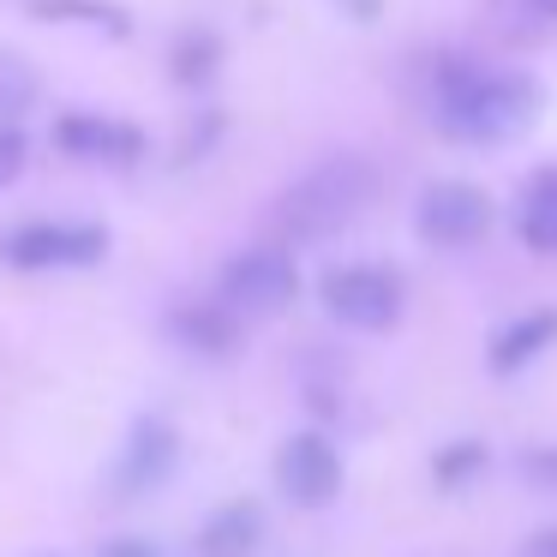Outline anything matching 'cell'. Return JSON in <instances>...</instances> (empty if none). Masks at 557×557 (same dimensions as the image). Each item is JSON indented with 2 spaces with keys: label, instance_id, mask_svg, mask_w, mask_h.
Returning a JSON list of instances; mask_svg holds the SVG:
<instances>
[{
  "label": "cell",
  "instance_id": "obj_22",
  "mask_svg": "<svg viewBox=\"0 0 557 557\" xmlns=\"http://www.w3.org/2000/svg\"><path fill=\"white\" fill-rule=\"evenodd\" d=\"M102 557H157V545H145V540H109V552Z\"/></svg>",
  "mask_w": 557,
  "mask_h": 557
},
{
  "label": "cell",
  "instance_id": "obj_23",
  "mask_svg": "<svg viewBox=\"0 0 557 557\" xmlns=\"http://www.w3.org/2000/svg\"><path fill=\"white\" fill-rule=\"evenodd\" d=\"M533 7L545 13V25H557V0H533Z\"/></svg>",
  "mask_w": 557,
  "mask_h": 557
},
{
  "label": "cell",
  "instance_id": "obj_17",
  "mask_svg": "<svg viewBox=\"0 0 557 557\" xmlns=\"http://www.w3.org/2000/svg\"><path fill=\"white\" fill-rule=\"evenodd\" d=\"M30 102H37V73L25 61H0V121H18Z\"/></svg>",
  "mask_w": 557,
  "mask_h": 557
},
{
  "label": "cell",
  "instance_id": "obj_21",
  "mask_svg": "<svg viewBox=\"0 0 557 557\" xmlns=\"http://www.w3.org/2000/svg\"><path fill=\"white\" fill-rule=\"evenodd\" d=\"M521 557H557V528H540L528 545H521Z\"/></svg>",
  "mask_w": 557,
  "mask_h": 557
},
{
  "label": "cell",
  "instance_id": "obj_4",
  "mask_svg": "<svg viewBox=\"0 0 557 557\" xmlns=\"http://www.w3.org/2000/svg\"><path fill=\"white\" fill-rule=\"evenodd\" d=\"M300 294V264H294L288 246H252V252H234L216 276V300L234 306L240 318H276L294 306Z\"/></svg>",
  "mask_w": 557,
  "mask_h": 557
},
{
  "label": "cell",
  "instance_id": "obj_9",
  "mask_svg": "<svg viewBox=\"0 0 557 557\" xmlns=\"http://www.w3.org/2000/svg\"><path fill=\"white\" fill-rule=\"evenodd\" d=\"M174 461H181V432L150 413V420H138L133 432H126V449H121V461H114V492L121 497L157 492L174 473Z\"/></svg>",
  "mask_w": 557,
  "mask_h": 557
},
{
  "label": "cell",
  "instance_id": "obj_14",
  "mask_svg": "<svg viewBox=\"0 0 557 557\" xmlns=\"http://www.w3.org/2000/svg\"><path fill=\"white\" fill-rule=\"evenodd\" d=\"M222 73V37L210 25H186L169 49V78L181 90H205Z\"/></svg>",
  "mask_w": 557,
  "mask_h": 557
},
{
  "label": "cell",
  "instance_id": "obj_6",
  "mask_svg": "<svg viewBox=\"0 0 557 557\" xmlns=\"http://www.w3.org/2000/svg\"><path fill=\"white\" fill-rule=\"evenodd\" d=\"M54 150L73 162H90V169H138L150 157L145 126L121 121V114H97V109H73L54 121Z\"/></svg>",
  "mask_w": 557,
  "mask_h": 557
},
{
  "label": "cell",
  "instance_id": "obj_13",
  "mask_svg": "<svg viewBox=\"0 0 557 557\" xmlns=\"http://www.w3.org/2000/svg\"><path fill=\"white\" fill-rule=\"evenodd\" d=\"M516 234L528 252L540 258H557V169H540L521 193V210H516Z\"/></svg>",
  "mask_w": 557,
  "mask_h": 557
},
{
  "label": "cell",
  "instance_id": "obj_12",
  "mask_svg": "<svg viewBox=\"0 0 557 557\" xmlns=\"http://www.w3.org/2000/svg\"><path fill=\"white\" fill-rule=\"evenodd\" d=\"M258 540H264V509H258L252 497H234V504H222L216 516L205 521L198 552L205 557H252Z\"/></svg>",
  "mask_w": 557,
  "mask_h": 557
},
{
  "label": "cell",
  "instance_id": "obj_1",
  "mask_svg": "<svg viewBox=\"0 0 557 557\" xmlns=\"http://www.w3.org/2000/svg\"><path fill=\"white\" fill-rule=\"evenodd\" d=\"M432 126L456 145H509L540 114V85L521 66H480L468 54H444L425 73Z\"/></svg>",
  "mask_w": 557,
  "mask_h": 557
},
{
  "label": "cell",
  "instance_id": "obj_18",
  "mask_svg": "<svg viewBox=\"0 0 557 557\" xmlns=\"http://www.w3.org/2000/svg\"><path fill=\"white\" fill-rule=\"evenodd\" d=\"M25 157H30V138L18 121H0V193L25 174Z\"/></svg>",
  "mask_w": 557,
  "mask_h": 557
},
{
  "label": "cell",
  "instance_id": "obj_3",
  "mask_svg": "<svg viewBox=\"0 0 557 557\" xmlns=\"http://www.w3.org/2000/svg\"><path fill=\"white\" fill-rule=\"evenodd\" d=\"M109 258L102 222H18L0 234V264L42 276V270H90Z\"/></svg>",
  "mask_w": 557,
  "mask_h": 557
},
{
  "label": "cell",
  "instance_id": "obj_2",
  "mask_svg": "<svg viewBox=\"0 0 557 557\" xmlns=\"http://www.w3.org/2000/svg\"><path fill=\"white\" fill-rule=\"evenodd\" d=\"M372 198H377V162L342 150V157H324L318 169H306L300 181L276 198V216L270 222H276V234L288 246H312V240L342 234Z\"/></svg>",
  "mask_w": 557,
  "mask_h": 557
},
{
  "label": "cell",
  "instance_id": "obj_7",
  "mask_svg": "<svg viewBox=\"0 0 557 557\" xmlns=\"http://www.w3.org/2000/svg\"><path fill=\"white\" fill-rule=\"evenodd\" d=\"M413 228H420L425 246H444V252H461V246L485 240L492 228V198L473 181H432L413 205Z\"/></svg>",
  "mask_w": 557,
  "mask_h": 557
},
{
  "label": "cell",
  "instance_id": "obj_10",
  "mask_svg": "<svg viewBox=\"0 0 557 557\" xmlns=\"http://www.w3.org/2000/svg\"><path fill=\"white\" fill-rule=\"evenodd\" d=\"M169 336L186 354H205V360H228L240 348V312L222 300H186L169 312Z\"/></svg>",
  "mask_w": 557,
  "mask_h": 557
},
{
  "label": "cell",
  "instance_id": "obj_11",
  "mask_svg": "<svg viewBox=\"0 0 557 557\" xmlns=\"http://www.w3.org/2000/svg\"><path fill=\"white\" fill-rule=\"evenodd\" d=\"M552 342H557V312L540 306V312H528V318H516V324L497 330L492 348H485V366H492L497 377H509V372H521L528 360H540Z\"/></svg>",
  "mask_w": 557,
  "mask_h": 557
},
{
  "label": "cell",
  "instance_id": "obj_16",
  "mask_svg": "<svg viewBox=\"0 0 557 557\" xmlns=\"http://www.w3.org/2000/svg\"><path fill=\"white\" fill-rule=\"evenodd\" d=\"M480 468H485V444H480V437H461V444H444V449L432 456V480L444 485V492L468 485Z\"/></svg>",
  "mask_w": 557,
  "mask_h": 557
},
{
  "label": "cell",
  "instance_id": "obj_15",
  "mask_svg": "<svg viewBox=\"0 0 557 557\" xmlns=\"http://www.w3.org/2000/svg\"><path fill=\"white\" fill-rule=\"evenodd\" d=\"M30 13L42 25H85V30H109V37H133V13L121 0H30Z\"/></svg>",
  "mask_w": 557,
  "mask_h": 557
},
{
  "label": "cell",
  "instance_id": "obj_20",
  "mask_svg": "<svg viewBox=\"0 0 557 557\" xmlns=\"http://www.w3.org/2000/svg\"><path fill=\"white\" fill-rule=\"evenodd\" d=\"M342 13H348L354 25H377V13H384V0H342Z\"/></svg>",
  "mask_w": 557,
  "mask_h": 557
},
{
  "label": "cell",
  "instance_id": "obj_8",
  "mask_svg": "<svg viewBox=\"0 0 557 557\" xmlns=\"http://www.w3.org/2000/svg\"><path fill=\"white\" fill-rule=\"evenodd\" d=\"M276 485L288 504L300 509H324L342 492V456L324 432H294L276 456Z\"/></svg>",
  "mask_w": 557,
  "mask_h": 557
},
{
  "label": "cell",
  "instance_id": "obj_5",
  "mask_svg": "<svg viewBox=\"0 0 557 557\" xmlns=\"http://www.w3.org/2000/svg\"><path fill=\"white\" fill-rule=\"evenodd\" d=\"M318 300L348 330H389L408 306V294H401V276L384 264H342L318 282Z\"/></svg>",
  "mask_w": 557,
  "mask_h": 557
},
{
  "label": "cell",
  "instance_id": "obj_19",
  "mask_svg": "<svg viewBox=\"0 0 557 557\" xmlns=\"http://www.w3.org/2000/svg\"><path fill=\"white\" fill-rule=\"evenodd\" d=\"M521 473H528L540 492H557V449H552V444H545V449H528V456H521Z\"/></svg>",
  "mask_w": 557,
  "mask_h": 557
}]
</instances>
